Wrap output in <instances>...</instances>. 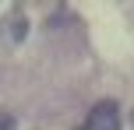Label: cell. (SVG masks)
<instances>
[{
  "mask_svg": "<svg viewBox=\"0 0 134 130\" xmlns=\"http://www.w3.org/2000/svg\"><path fill=\"white\" fill-rule=\"evenodd\" d=\"M81 130H120V109H116V102L113 98L95 102V109L88 113V120H85Z\"/></svg>",
  "mask_w": 134,
  "mask_h": 130,
  "instance_id": "cell-1",
  "label": "cell"
},
{
  "mask_svg": "<svg viewBox=\"0 0 134 130\" xmlns=\"http://www.w3.org/2000/svg\"><path fill=\"white\" fill-rule=\"evenodd\" d=\"M0 130H11V120L7 116H0Z\"/></svg>",
  "mask_w": 134,
  "mask_h": 130,
  "instance_id": "cell-2",
  "label": "cell"
}]
</instances>
